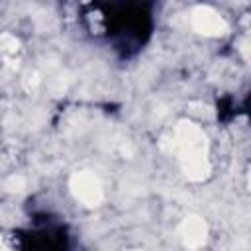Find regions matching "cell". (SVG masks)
Here are the masks:
<instances>
[{
	"instance_id": "cell-1",
	"label": "cell",
	"mask_w": 251,
	"mask_h": 251,
	"mask_svg": "<svg viewBox=\"0 0 251 251\" xmlns=\"http://www.w3.org/2000/svg\"><path fill=\"white\" fill-rule=\"evenodd\" d=\"M175 147L182 163V169L190 178L200 180L208 175V159H206L208 145H206V135L198 126L186 122L178 124L175 131Z\"/></svg>"
},
{
	"instance_id": "cell-2",
	"label": "cell",
	"mask_w": 251,
	"mask_h": 251,
	"mask_svg": "<svg viewBox=\"0 0 251 251\" xmlns=\"http://www.w3.org/2000/svg\"><path fill=\"white\" fill-rule=\"evenodd\" d=\"M71 188L76 200H80L84 206H96L102 200V186L100 180L92 173H76L71 178Z\"/></svg>"
},
{
	"instance_id": "cell-3",
	"label": "cell",
	"mask_w": 251,
	"mask_h": 251,
	"mask_svg": "<svg viewBox=\"0 0 251 251\" xmlns=\"http://www.w3.org/2000/svg\"><path fill=\"white\" fill-rule=\"evenodd\" d=\"M192 27L206 35H220L226 31V22L210 8H198L192 14Z\"/></svg>"
},
{
	"instance_id": "cell-4",
	"label": "cell",
	"mask_w": 251,
	"mask_h": 251,
	"mask_svg": "<svg viewBox=\"0 0 251 251\" xmlns=\"http://www.w3.org/2000/svg\"><path fill=\"white\" fill-rule=\"evenodd\" d=\"M208 227L200 218H186L180 226V237L186 247H200L206 241Z\"/></svg>"
},
{
	"instance_id": "cell-5",
	"label": "cell",
	"mask_w": 251,
	"mask_h": 251,
	"mask_svg": "<svg viewBox=\"0 0 251 251\" xmlns=\"http://www.w3.org/2000/svg\"><path fill=\"white\" fill-rule=\"evenodd\" d=\"M0 251H10V249H8V247H6V245L0 241Z\"/></svg>"
}]
</instances>
